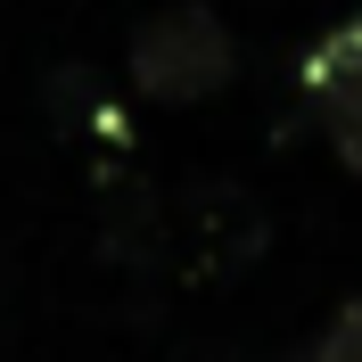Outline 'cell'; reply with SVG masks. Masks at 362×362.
<instances>
[{
  "label": "cell",
  "instance_id": "obj_3",
  "mask_svg": "<svg viewBox=\"0 0 362 362\" xmlns=\"http://www.w3.org/2000/svg\"><path fill=\"white\" fill-rule=\"evenodd\" d=\"M296 362H362V296H354V305H346V313L329 321V329H321Z\"/></svg>",
  "mask_w": 362,
  "mask_h": 362
},
{
  "label": "cell",
  "instance_id": "obj_2",
  "mask_svg": "<svg viewBox=\"0 0 362 362\" xmlns=\"http://www.w3.org/2000/svg\"><path fill=\"white\" fill-rule=\"evenodd\" d=\"M296 90H305L313 124L329 132V148H338V157L362 173V8L338 25V33H321V42L305 49Z\"/></svg>",
  "mask_w": 362,
  "mask_h": 362
},
{
  "label": "cell",
  "instance_id": "obj_1",
  "mask_svg": "<svg viewBox=\"0 0 362 362\" xmlns=\"http://www.w3.org/2000/svg\"><path fill=\"white\" fill-rule=\"evenodd\" d=\"M132 90L157 99V107H189V99H214V90L239 74V42L214 8H165L132 33Z\"/></svg>",
  "mask_w": 362,
  "mask_h": 362
}]
</instances>
